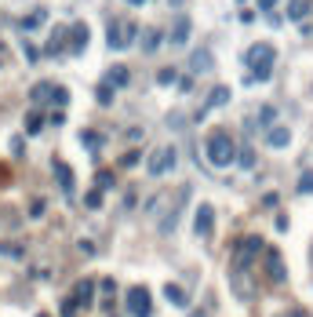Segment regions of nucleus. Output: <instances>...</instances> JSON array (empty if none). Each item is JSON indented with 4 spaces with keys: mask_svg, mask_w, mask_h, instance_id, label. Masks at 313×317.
<instances>
[{
    "mask_svg": "<svg viewBox=\"0 0 313 317\" xmlns=\"http://www.w3.org/2000/svg\"><path fill=\"white\" fill-rule=\"evenodd\" d=\"M55 179H58L62 193H66V197H73V172H69V164H66V161H55Z\"/></svg>",
    "mask_w": 313,
    "mask_h": 317,
    "instance_id": "obj_15",
    "label": "nucleus"
},
{
    "mask_svg": "<svg viewBox=\"0 0 313 317\" xmlns=\"http://www.w3.org/2000/svg\"><path fill=\"white\" fill-rule=\"evenodd\" d=\"M29 215H44V201H33L29 204Z\"/></svg>",
    "mask_w": 313,
    "mask_h": 317,
    "instance_id": "obj_41",
    "label": "nucleus"
},
{
    "mask_svg": "<svg viewBox=\"0 0 313 317\" xmlns=\"http://www.w3.org/2000/svg\"><path fill=\"white\" fill-rule=\"evenodd\" d=\"M95 99H99L102 106H109V102H113V88H109V84H99V91H95Z\"/></svg>",
    "mask_w": 313,
    "mask_h": 317,
    "instance_id": "obj_32",
    "label": "nucleus"
},
{
    "mask_svg": "<svg viewBox=\"0 0 313 317\" xmlns=\"http://www.w3.org/2000/svg\"><path fill=\"white\" fill-rule=\"evenodd\" d=\"M128 4H131V8H142V4H146V0H128Z\"/></svg>",
    "mask_w": 313,
    "mask_h": 317,
    "instance_id": "obj_43",
    "label": "nucleus"
},
{
    "mask_svg": "<svg viewBox=\"0 0 313 317\" xmlns=\"http://www.w3.org/2000/svg\"><path fill=\"white\" fill-rule=\"evenodd\" d=\"M95 182H99L95 190H109V186H113V172H99V175H95Z\"/></svg>",
    "mask_w": 313,
    "mask_h": 317,
    "instance_id": "obj_33",
    "label": "nucleus"
},
{
    "mask_svg": "<svg viewBox=\"0 0 313 317\" xmlns=\"http://www.w3.org/2000/svg\"><path fill=\"white\" fill-rule=\"evenodd\" d=\"M135 36H139V26H135V22L113 18V22H109V33H106V44H109L113 51H124V48L135 44Z\"/></svg>",
    "mask_w": 313,
    "mask_h": 317,
    "instance_id": "obj_3",
    "label": "nucleus"
},
{
    "mask_svg": "<svg viewBox=\"0 0 313 317\" xmlns=\"http://www.w3.org/2000/svg\"><path fill=\"white\" fill-rule=\"evenodd\" d=\"M273 121H277V109H273V106H262V109H259V124L269 132V128H273Z\"/></svg>",
    "mask_w": 313,
    "mask_h": 317,
    "instance_id": "obj_25",
    "label": "nucleus"
},
{
    "mask_svg": "<svg viewBox=\"0 0 313 317\" xmlns=\"http://www.w3.org/2000/svg\"><path fill=\"white\" fill-rule=\"evenodd\" d=\"M189 29H193L189 15H179V18H175V26H171V44H175V48H182V44L189 41Z\"/></svg>",
    "mask_w": 313,
    "mask_h": 317,
    "instance_id": "obj_14",
    "label": "nucleus"
},
{
    "mask_svg": "<svg viewBox=\"0 0 313 317\" xmlns=\"http://www.w3.org/2000/svg\"><path fill=\"white\" fill-rule=\"evenodd\" d=\"M128 313H131V317H149V313H153V299H149L146 285L128 288Z\"/></svg>",
    "mask_w": 313,
    "mask_h": 317,
    "instance_id": "obj_6",
    "label": "nucleus"
},
{
    "mask_svg": "<svg viewBox=\"0 0 313 317\" xmlns=\"http://www.w3.org/2000/svg\"><path fill=\"white\" fill-rule=\"evenodd\" d=\"M84 204H88V208H102V190H91V193L84 197Z\"/></svg>",
    "mask_w": 313,
    "mask_h": 317,
    "instance_id": "obj_35",
    "label": "nucleus"
},
{
    "mask_svg": "<svg viewBox=\"0 0 313 317\" xmlns=\"http://www.w3.org/2000/svg\"><path fill=\"white\" fill-rule=\"evenodd\" d=\"M131 81V73H128V66H113L109 73H106V81L102 84H109V88H124Z\"/></svg>",
    "mask_w": 313,
    "mask_h": 317,
    "instance_id": "obj_17",
    "label": "nucleus"
},
{
    "mask_svg": "<svg viewBox=\"0 0 313 317\" xmlns=\"http://www.w3.org/2000/svg\"><path fill=\"white\" fill-rule=\"evenodd\" d=\"M291 317H306V313H302V310H291Z\"/></svg>",
    "mask_w": 313,
    "mask_h": 317,
    "instance_id": "obj_44",
    "label": "nucleus"
},
{
    "mask_svg": "<svg viewBox=\"0 0 313 317\" xmlns=\"http://www.w3.org/2000/svg\"><path fill=\"white\" fill-rule=\"evenodd\" d=\"M204 153H208V161L215 168H229V164H237V142H233L229 132L215 128L208 139H204Z\"/></svg>",
    "mask_w": 313,
    "mask_h": 317,
    "instance_id": "obj_2",
    "label": "nucleus"
},
{
    "mask_svg": "<svg viewBox=\"0 0 313 317\" xmlns=\"http://www.w3.org/2000/svg\"><path fill=\"white\" fill-rule=\"evenodd\" d=\"M273 8H277V0H259V11H266V15H273Z\"/></svg>",
    "mask_w": 313,
    "mask_h": 317,
    "instance_id": "obj_40",
    "label": "nucleus"
},
{
    "mask_svg": "<svg viewBox=\"0 0 313 317\" xmlns=\"http://www.w3.org/2000/svg\"><path fill=\"white\" fill-rule=\"evenodd\" d=\"M51 102H55V106H66V102H69V91H66V88H55Z\"/></svg>",
    "mask_w": 313,
    "mask_h": 317,
    "instance_id": "obj_37",
    "label": "nucleus"
},
{
    "mask_svg": "<svg viewBox=\"0 0 313 317\" xmlns=\"http://www.w3.org/2000/svg\"><path fill=\"white\" fill-rule=\"evenodd\" d=\"M66 41H69V29H55V33H51V41H48V48H44V51H48V55H58V51L66 48Z\"/></svg>",
    "mask_w": 313,
    "mask_h": 317,
    "instance_id": "obj_20",
    "label": "nucleus"
},
{
    "mask_svg": "<svg viewBox=\"0 0 313 317\" xmlns=\"http://www.w3.org/2000/svg\"><path fill=\"white\" fill-rule=\"evenodd\" d=\"M91 295H95V281H81V285H76V295H73V299L88 306V303H91Z\"/></svg>",
    "mask_w": 313,
    "mask_h": 317,
    "instance_id": "obj_23",
    "label": "nucleus"
},
{
    "mask_svg": "<svg viewBox=\"0 0 313 317\" xmlns=\"http://www.w3.org/2000/svg\"><path fill=\"white\" fill-rule=\"evenodd\" d=\"M88 41H91L88 22H73V29H69V51H73V55H81V51L88 48Z\"/></svg>",
    "mask_w": 313,
    "mask_h": 317,
    "instance_id": "obj_11",
    "label": "nucleus"
},
{
    "mask_svg": "<svg viewBox=\"0 0 313 317\" xmlns=\"http://www.w3.org/2000/svg\"><path fill=\"white\" fill-rule=\"evenodd\" d=\"M259 252H262V237H255V233L241 237V241H237V266H248Z\"/></svg>",
    "mask_w": 313,
    "mask_h": 317,
    "instance_id": "obj_9",
    "label": "nucleus"
},
{
    "mask_svg": "<svg viewBox=\"0 0 313 317\" xmlns=\"http://www.w3.org/2000/svg\"><path fill=\"white\" fill-rule=\"evenodd\" d=\"M237 164H241L244 172L255 168V150H251V146H241V150H237Z\"/></svg>",
    "mask_w": 313,
    "mask_h": 317,
    "instance_id": "obj_22",
    "label": "nucleus"
},
{
    "mask_svg": "<svg viewBox=\"0 0 313 317\" xmlns=\"http://www.w3.org/2000/svg\"><path fill=\"white\" fill-rule=\"evenodd\" d=\"M41 317H48V313H41Z\"/></svg>",
    "mask_w": 313,
    "mask_h": 317,
    "instance_id": "obj_45",
    "label": "nucleus"
},
{
    "mask_svg": "<svg viewBox=\"0 0 313 317\" xmlns=\"http://www.w3.org/2000/svg\"><path fill=\"white\" fill-rule=\"evenodd\" d=\"M226 102H229V88H226V84L211 88V91H208V99H204V106L197 109V121H204L211 109H219V106H226Z\"/></svg>",
    "mask_w": 313,
    "mask_h": 317,
    "instance_id": "obj_10",
    "label": "nucleus"
},
{
    "mask_svg": "<svg viewBox=\"0 0 313 317\" xmlns=\"http://www.w3.org/2000/svg\"><path fill=\"white\" fill-rule=\"evenodd\" d=\"M164 204H168V193H153L149 201H146V212H149V215H156V212H161Z\"/></svg>",
    "mask_w": 313,
    "mask_h": 317,
    "instance_id": "obj_24",
    "label": "nucleus"
},
{
    "mask_svg": "<svg viewBox=\"0 0 313 317\" xmlns=\"http://www.w3.org/2000/svg\"><path fill=\"white\" fill-rule=\"evenodd\" d=\"M0 255H4V259H22L26 252H22V245H8V241H0Z\"/></svg>",
    "mask_w": 313,
    "mask_h": 317,
    "instance_id": "obj_27",
    "label": "nucleus"
},
{
    "mask_svg": "<svg viewBox=\"0 0 313 317\" xmlns=\"http://www.w3.org/2000/svg\"><path fill=\"white\" fill-rule=\"evenodd\" d=\"M193 233H197L201 237V241H208V237L215 233V208L204 201L197 212H193Z\"/></svg>",
    "mask_w": 313,
    "mask_h": 317,
    "instance_id": "obj_7",
    "label": "nucleus"
},
{
    "mask_svg": "<svg viewBox=\"0 0 313 317\" xmlns=\"http://www.w3.org/2000/svg\"><path fill=\"white\" fill-rule=\"evenodd\" d=\"M262 270H266V277H269V285H288V266H284V259H281L277 248H269V252L262 255Z\"/></svg>",
    "mask_w": 313,
    "mask_h": 317,
    "instance_id": "obj_5",
    "label": "nucleus"
},
{
    "mask_svg": "<svg viewBox=\"0 0 313 317\" xmlns=\"http://www.w3.org/2000/svg\"><path fill=\"white\" fill-rule=\"evenodd\" d=\"M175 164H179V153H175V146H156V150L149 153V161H146V172H149L153 179H161V175H168Z\"/></svg>",
    "mask_w": 313,
    "mask_h": 317,
    "instance_id": "obj_4",
    "label": "nucleus"
},
{
    "mask_svg": "<svg viewBox=\"0 0 313 317\" xmlns=\"http://www.w3.org/2000/svg\"><path fill=\"white\" fill-rule=\"evenodd\" d=\"M273 59H277V48H273L269 41H259V44H251L248 51H244V62H248V69H251V77L248 81L255 84H266L269 81V73H273Z\"/></svg>",
    "mask_w": 313,
    "mask_h": 317,
    "instance_id": "obj_1",
    "label": "nucleus"
},
{
    "mask_svg": "<svg viewBox=\"0 0 313 317\" xmlns=\"http://www.w3.org/2000/svg\"><path fill=\"white\" fill-rule=\"evenodd\" d=\"M164 124H168V128H175V132H179V128H182V124H186V121H182V117H179V113H168V121H164Z\"/></svg>",
    "mask_w": 313,
    "mask_h": 317,
    "instance_id": "obj_38",
    "label": "nucleus"
},
{
    "mask_svg": "<svg viewBox=\"0 0 313 317\" xmlns=\"http://www.w3.org/2000/svg\"><path fill=\"white\" fill-rule=\"evenodd\" d=\"M266 146H269V150H284V146H291V132L281 128V124H273V128L266 132Z\"/></svg>",
    "mask_w": 313,
    "mask_h": 317,
    "instance_id": "obj_12",
    "label": "nucleus"
},
{
    "mask_svg": "<svg viewBox=\"0 0 313 317\" xmlns=\"http://www.w3.org/2000/svg\"><path fill=\"white\" fill-rule=\"evenodd\" d=\"M76 306H81L76 299H66V303H62V317H76Z\"/></svg>",
    "mask_w": 313,
    "mask_h": 317,
    "instance_id": "obj_36",
    "label": "nucleus"
},
{
    "mask_svg": "<svg viewBox=\"0 0 313 317\" xmlns=\"http://www.w3.org/2000/svg\"><path fill=\"white\" fill-rule=\"evenodd\" d=\"M41 128H44V117H41V113H29V117H26V132H29V135H36Z\"/></svg>",
    "mask_w": 313,
    "mask_h": 317,
    "instance_id": "obj_28",
    "label": "nucleus"
},
{
    "mask_svg": "<svg viewBox=\"0 0 313 317\" xmlns=\"http://www.w3.org/2000/svg\"><path fill=\"white\" fill-rule=\"evenodd\" d=\"M299 193H302V197H306V193H313V168L299 175Z\"/></svg>",
    "mask_w": 313,
    "mask_h": 317,
    "instance_id": "obj_30",
    "label": "nucleus"
},
{
    "mask_svg": "<svg viewBox=\"0 0 313 317\" xmlns=\"http://www.w3.org/2000/svg\"><path fill=\"white\" fill-rule=\"evenodd\" d=\"M186 201H189V186H182V190H179L175 204H171V208H168V215L161 219V233H175V226H179V215H182Z\"/></svg>",
    "mask_w": 313,
    "mask_h": 317,
    "instance_id": "obj_8",
    "label": "nucleus"
},
{
    "mask_svg": "<svg viewBox=\"0 0 313 317\" xmlns=\"http://www.w3.org/2000/svg\"><path fill=\"white\" fill-rule=\"evenodd\" d=\"M175 81H179V73H175L171 66H164L161 73H156V84H164V88H168V84H175Z\"/></svg>",
    "mask_w": 313,
    "mask_h": 317,
    "instance_id": "obj_29",
    "label": "nucleus"
},
{
    "mask_svg": "<svg viewBox=\"0 0 313 317\" xmlns=\"http://www.w3.org/2000/svg\"><path fill=\"white\" fill-rule=\"evenodd\" d=\"M44 18H48V11H33L29 18H22V29H36V26L44 22Z\"/></svg>",
    "mask_w": 313,
    "mask_h": 317,
    "instance_id": "obj_31",
    "label": "nucleus"
},
{
    "mask_svg": "<svg viewBox=\"0 0 313 317\" xmlns=\"http://www.w3.org/2000/svg\"><path fill=\"white\" fill-rule=\"evenodd\" d=\"M81 142H84L91 153H95V150H102V135H99V132H81Z\"/></svg>",
    "mask_w": 313,
    "mask_h": 317,
    "instance_id": "obj_26",
    "label": "nucleus"
},
{
    "mask_svg": "<svg viewBox=\"0 0 313 317\" xmlns=\"http://www.w3.org/2000/svg\"><path fill=\"white\" fill-rule=\"evenodd\" d=\"M309 11H313L309 0H288V22H302Z\"/></svg>",
    "mask_w": 313,
    "mask_h": 317,
    "instance_id": "obj_18",
    "label": "nucleus"
},
{
    "mask_svg": "<svg viewBox=\"0 0 313 317\" xmlns=\"http://www.w3.org/2000/svg\"><path fill=\"white\" fill-rule=\"evenodd\" d=\"M161 44H164V33H161V29H146V33H142V51H146V55H153Z\"/></svg>",
    "mask_w": 313,
    "mask_h": 317,
    "instance_id": "obj_19",
    "label": "nucleus"
},
{
    "mask_svg": "<svg viewBox=\"0 0 313 317\" xmlns=\"http://www.w3.org/2000/svg\"><path fill=\"white\" fill-rule=\"evenodd\" d=\"M139 161H142V153H139V150H131V153H124V157H121V164H124V168H135Z\"/></svg>",
    "mask_w": 313,
    "mask_h": 317,
    "instance_id": "obj_34",
    "label": "nucleus"
},
{
    "mask_svg": "<svg viewBox=\"0 0 313 317\" xmlns=\"http://www.w3.org/2000/svg\"><path fill=\"white\" fill-rule=\"evenodd\" d=\"M179 91H182V95L193 91V77H182V81H179Z\"/></svg>",
    "mask_w": 313,
    "mask_h": 317,
    "instance_id": "obj_39",
    "label": "nucleus"
},
{
    "mask_svg": "<svg viewBox=\"0 0 313 317\" xmlns=\"http://www.w3.org/2000/svg\"><path fill=\"white\" fill-rule=\"evenodd\" d=\"M26 59H29V62H36V59H41V51H36L33 44H26Z\"/></svg>",
    "mask_w": 313,
    "mask_h": 317,
    "instance_id": "obj_42",
    "label": "nucleus"
},
{
    "mask_svg": "<svg viewBox=\"0 0 313 317\" xmlns=\"http://www.w3.org/2000/svg\"><path fill=\"white\" fill-rule=\"evenodd\" d=\"M51 95H55V84H48V81L33 84V91H29V99H33V102H48Z\"/></svg>",
    "mask_w": 313,
    "mask_h": 317,
    "instance_id": "obj_21",
    "label": "nucleus"
},
{
    "mask_svg": "<svg viewBox=\"0 0 313 317\" xmlns=\"http://www.w3.org/2000/svg\"><path fill=\"white\" fill-rule=\"evenodd\" d=\"M189 69H193V73H211V69H215V59H211V51H208V48L193 51V55H189Z\"/></svg>",
    "mask_w": 313,
    "mask_h": 317,
    "instance_id": "obj_13",
    "label": "nucleus"
},
{
    "mask_svg": "<svg viewBox=\"0 0 313 317\" xmlns=\"http://www.w3.org/2000/svg\"><path fill=\"white\" fill-rule=\"evenodd\" d=\"M164 299H168L171 306H189V292H186L182 285H164Z\"/></svg>",
    "mask_w": 313,
    "mask_h": 317,
    "instance_id": "obj_16",
    "label": "nucleus"
}]
</instances>
